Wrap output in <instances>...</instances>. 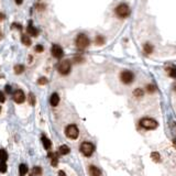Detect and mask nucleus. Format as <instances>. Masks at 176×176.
Wrapping results in <instances>:
<instances>
[{
    "label": "nucleus",
    "mask_w": 176,
    "mask_h": 176,
    "mask_svg": "<svg viewBox=\"0 0 176 176\" xmlns=\"http://www.w3.org/2000/svg\"><path fill=\"white\" fill-rule=\"evenodd\" d=\"M167 72L172 78H176V67H168Z\"/></svg>",
    "instance_id": "nucleus-18"
},
{
    "label": "nucleus",
    "mask_w": 176,
    "mask_h": 176,
    "mask_svg": "<svg viewBox=\"0 0 176 176\" xmlns=\"http://www.w3.org/2000/svg\"><path fill=\"white\" fill-rule=\"evenodd\" d=\"M104 42H105V38H102L101 35H98V36L96 38V43L98 44V45H101V44L104 43Z\"/></svg>",
    "instance_id": "nucleus-27"
},
{
    "label": "nucleus",
    "mask_w": 176,
    "mask_h": 176,
    "mask_svg": "<svg viewBox=\"0 0 176 176\" xmlns=\"http://www.w3.org/2000/svg\"><path fill=\"white\" fill-rule=\"evenodd\" d=\"M21 41H22V43L24 44V45H27V46L31 45V40H30V38H29L28 35H22Z\"/></svg>",
    "instance_id": "nucleus-17"
},
{
    "label": "nucleus",
    "mask_w": 176,
    "mask_h": 176,
    "mask_svg": "<svg viewBox=\"0 0 176 176\" xmlns=\"http://www.w3.org/2000/svg\"><path fill=\"white\" fill-rule=\"evenodd\" d=\"M28 33H29L30 35H32V36H36V35H38V30H36L35 28L33 27L32 23H30V24L28 25Z\"/></svg>",
    "instance_id": "nucleus-14"
},
{
    "label": "nucleus",
    "mask_w": 176,
    "mask_h": 176,
    "mask_svg": "<svg viewBox=\"0 0 176 176\" xmlns=\"http://www.w3.org/2000/svg\"><path fill=\"white\" fill-rule=\"evenodd\" d=\"M153 50H154V47L152 44H150V43L144 44V47H143V52H144V54H146V55L152 54V53H153Z\"/></svg>",
    "instance_id": "nucleus-12"
},
{
    "label": "nucleus",
    "mask_w": 176,
    "mask_h": 176,
    "mask_svg": "<svg viewBox=\"0 0 176 176\" xmlns=\"http://www.w3.org/2000/svg\"><path fill=\"white\" fill-rule=\"evenodd\" d=\"M6 172H7V164L6 162L0 161V173H6Z\"/></svg>",
    "instance_id": "nucleus-23"
},
{
    "label": "nucleus",
    "mask_w": 176,
    "mask_h": 176,
    "mask_svg": "<svg viewBox=\"0 0 176 176\" xmlns=\"http://www.w3.org/2000/svg\"><path fill=\"white\" fill-rule=\"evenodd\" d=\"M24 71V66L23 65H16L14 66V73L16 74H21Z\"/></svg>",
    "instance_id": "nucleus-19"
},
{
    "label": "nucleus",
    "mask_w": 176,
    "mask_h": 176,
    "mask_svg": "<svg viewBox=\"0 0 176 176\" xmlns=\"http://www.w3.org/2000/svg\"><path fill=\"white\" fill-rule=\"evenodd\" d=\"M175 90H176V86H175Z\"/></svg>",
    "instance_id": "nucleus-36"
},
{
    "label": "nucleus",
    "mask_w": 176,
    "mask_h": 176,
    "mask_svg": "<svg viewBox=\"0 0 176 176\" xmlns=\"http://www.w3.org/2000/svg\"><path fill=\"white\" fill-rule=\"evenodd\" d=\"M75 43H76V46L78 47L79 50H84V49H86L88 45H89L90 41H89V38H88V36L86 35V34L80 33V34H78V35H77Z\"/></svg>",
    "instance_id": "nucleus-2"
},
{
    "label": "nucleus",
    "mask_w": 176,
    "mask_h": 176,
    "mask_svg": "<svg viewBox=\"0 0 176 176\" xmlns=\"http://www.w3.org/2000/svg\"><path fill=\"white\" fill-rule=\"evenodd\" d=\"M151 157L154 160V161H156V162H160V160H161V157H160V154L157 153V152H152Z\"/></svg>",
    "instance_id": "nucleus-24"
},
{
    "label": "nucleus",
    "mask_w": 176,
    "mask_h": 176,
    "mask_svg": "<svg viewBox=\"0 0 176 176\" xmlns=\"http://www.w3.org/2000/svg\"><path fill=\"white\" fill-rule=\"evenodd\" d=\"M13 100L16 102V104H22V102L25 100V96H24V93L22 90H16L13 93Z\"/></svg>",
    "instance_id": "nucleus-9"
},
{
    "label": "nucleus",
    "mask_w": 176,
    "mask_h": 176,
    "mask_svg": "<svg viewBox=\"0 0 176 176\" xmlns=\"http://www.w3.org/2000/svg\"><path fill=\"white\" fill-rule=\"evenodd\" d=\"M71 67H72V64L68 60H64L62 61L60 64H58V73L62 75H67L71 72Z\"/></svg>",
    "instance_id": "nucleus-5"
},
{
    "label": "nucleus",
    "mask_w": 176,
    "mask_h": 176,
    "mask_svg": "<svg viewBox=\"0 0 176 176\" xmlns=\"http://www.w3.org/2000/svg\"><path fill=\"white\" fill-rule=\"evenodd\" d=\"M156 90V87L154 85H152V84H148V85H146V91L150 94L154 93V91Z\"/></svg>",
    "instance_id": "nucleus-22"
},
{
    "label": "nucleus",
    "mask_w": 176,
    "mask_h": 176,
    "mask_svg": "<svg viewBox=\"0 0 176 176\" xmlns=\"http://www.w3.org/2000/svg\"><path fill=\"white\" fill-rule=\"evenodd\" d=\"M22 1H23V0H16V5H21Z\"/></svg>",
    "instance_id": "nucleus-34"
},
{
    "label": "nucleus",
    "mask_w": 176,
    "mask_h": 176,
    "mask_svg": "<svg viewBox=\"0 0 176 176\" xmlns=\"http://www.w3.org/2000/svg\"><path fill=\"white\" fill-rule=\"evenodd\" d=\"M140 126L146 130H153L156 129L159 123H157V121L152 118H142L140 120Z\"/></svg>",
    "instance_id": "nucleus-3"
},
{
    "label": "nucleus",
    "mask_w": 176,
    "mask_h": 176,
    "mask_svg": "<svg viewBox=\"0 0 176 176\" xmlns=\"http://www.w3.org/2000/svg\"><path fill=\"white\" fill-rule=\"evenodd\" d=\"M58 176H66V174L64 173L63 170H60V172H58Z\"/></svg>",
    "instance_id": "nucleus-33"
},
{
    "label": "nucleus",
    "mask_w": 176,
    "mask_h": 176,
    "mask_svg": "<svg viewBox=\"0 0 176 176\" xmlns=\"http://www.w3.org/2000/svg\"><path fill=\"white\" fill-rule=\"evenodd\" d=\"M29 101H30V104L32 105V106L35 105V97H34L33 94H29Z\"/></svg>",
    "instance_id": "nucleus-26"
},
{
    "label": "nucleus",
    "mask_w": 176,
    "mask_h": 176,
    "mask_svg": "<svg viewBox=\"0 0 176 176\" xmlns=\"http://www.w3.org/2000/svg\"><path fill=\"white\" fill-rule=\"evenodd\" d=\"M5 101V95L2 94V91H0V102Z\"/></svg>",
    "instance_id": "nucleus-30"
},
{
    "label": "nucleus",
    "mask_w": 176,
    "mask_h": 176,
    "mask_svg": "<svg viewBox=\"0 0 176 176\" xmlns=\"http://www.w3.org/2000/svg\"><path fill=\"white\" fill-rule=\"evenodd\" d=\"M65 133H66V137L69 138V139H77L78 135H79V131H78V128H77L75 124H69L65 130Z\"/></svg>",
    "instance_id": "nucleus-4"
},
{
    "label": "nucleus",
    "mask_w": 176,
    "mask_h": 176,
    "mask_svg": "<svg viewBox=\"0 0 176 176\" xmlns=\"http://www.w3.org/2000/svg\"><path fill=\"white\" fill-rule=\"evenodd\" d=\"M0 111H1V108H0Z\"/></svg>",
    "instance_id": "nucleus-37"
},
{
    "label": "nucleus",
    "mask_w": 176,
    "mask_h": 176,
    "mask_svg": "<svg viewBox=\"0 0 176 176\" xmlns=\"http://www.w3.org/2000/svg\"><path fill=\"white\" fill-rule=\"evenodd\" d=\"M51 52H52V55L54 57L56 58H61L62 56L64 55V52H63V49L57 45V44H54L52 46V50H51Z\"/></svg>",
    "instance_id": "nucleus-8"
},
{
    "label": "nucleus",
    "mask_w": 176,
    "mask_h": 176,
    "mask_svg": "<svg viewBox=\"0 0 176 176\" xmlns=\"http://www.w3.org/2000/svg\"><path fill=\"white\" fill-rule=\"evenodd\" d=\"M49 156L52 157V165H53V166H56V165H57V161H58L57 156H56L55 154H53V153H50Z\"/></svg>",
    "instance_id": "nucleus-21"
},
{
    "label": "nucleus",
    "mask_w": 176,
    "mask_h": 176,
    "mask_svg": "<svg viewBox=\"0 0 176 176\" xmlns=\"http://www.w3.org/2000/svg\"><path fill=\"white\" fill-rule=\"evenodd\" d=\"M133 94H134L135 97H142L143 96V90L142 89H140V88H137V89H134Z\"/></svg>",
    "instance_id": "nucleus-25"
},
{
    "label": "nucleus",
    "mask_w": 176,
    "mask_h": 176,
    "mask_svg": "<svg viewBox=\"0 0 176 176\" xmlns=\"http://www.w3.org/2000/svg\"><path fill=\"white\" fill-rule=\"evenodd\" d=\"M38 82L40 84V85H45V84L47 82V78L46 77H41V78L38 80Z\"/></svg>",
    "instance_id": "nucleus-28"
},
{
    "label": "nucleus",
    "mask_w": 176,
    "mask_h": 176,
    "mask_svg": "<svg viewBox=\"0 0 176 176\" xmlns=\"http://www.w3.org/2000/svg\"><path fill=\"white\" fill-rule=\"evenodd\" d=\"M58 152L62 155H66V154H68L71 152V150H69V148L67 145H61L60 148H58Z\"/></svg>",
    "instance_id": "nucleus-15"
},
{
    "label": "nucleus",
    "mask_w": 176,
    "mask_h": 176,
    "mask_svg": "<svg viewBox=\"0 0 176 176\" xmlns=\"http://www.w3.org/2000/svg\"><path fill=\"white\" fill-rule=\"evenodd\" d=\"M35 51L36 52H42V51H43V46H42V45H36Z\"/></svg>",
    "instance_id": "nucleus-29"
},
{
    "label": "nucleus",
    "mask_w": 176,
    "mask_h": 176,
    "mask_svg": "<svg viewBox=\"0 0 176 176\" xmlns=\"http://www.w3.org/2000/svg\"><path fill=\"white\" fill-rule=\"evenodd\" d=\"M58 102H60V97H58V95L56 93L52 94V96L50 98V104L52 105L53 107H55V106L58 105Z\"/></svg>",
    "instance_id": "nucleus-10"
},
{
    "label": "nucleus",
    "mask_w": 176,
    "mask_h": 176,
    "mask_svg": "<svg viewBox=\"0 0 176 176\" xmlns=\"http://www.w3.org/2000/svg\"><path fill=\"white\" fill-rule=\"evenodd\" d=\"M6 91H7L8 94L11 93V86H10V85H7V86H6Z\"/></svg>",
    "instance_id": "nucleus-32"
},
{
    "label": "nucleus",
    "mask_w": 176,
    "mask_h": 176,
    "mask_svg": "<svg viewBox=\"0 0 176 176\" xmlns=\"http://www.w3.org/2000/svg\"><path fill=\"white\" fill-rule=\"evenodd\" d=\"M94 150H95V148H94L93 143L90 142H84L82 143V145H80V152H82L85 156H90L91 154H93Z\"/></svg>",
    "instance_id": "nucleus-7"
},
{
    "label": "nucleus",
    "mask_w": 176,
    "mask_h": 176,
    "mask_svg": "<svg viewBox=\"0 0 176 176\" xmlns=\"http://www.w3.org/2000/svg\"><path fill=\"white\" fill-rule=\"evenodd\" d=\"M8 160V153L5 150H0V161L1 162H6Z\"/></svg>",
    "instance_id": "nucleus-16"
},
{
    "label": "nucleus",
    "mask_w": 176,
    "mask_h": 176,
    "mask_svg": "<svg viewBox=\"0 0 176 176\" xmlns=\"http://www.w3.org/2000/svg\"><path fill=\"white\" fill-rule=\"evenodd\" d=\"M19 172L21 175H24V174L28 173V167H27V165L25 164H20L19 166Z\"/></svg>",
    "instance_id": "nucleus-20"
},
{
    "label": "nucleus",
    "mask_w": 176,
    "mask_h": 176,
    "mask_svg": "<svg viewBox=\"0 0 176 176\" xmlns=\"http://www.w3.org/2000/svg\"><path fill=\"white\" fill-rule=\"evenodd\" d=\"M173 142H174V145H175V146H176V140H174V141H173Z\"/></svg>",
    "instance_id": "nucleus-35"
},
{
    "label": "nucleus",
    "mask_w": 176,
    "mask_h": 176,
    "mask_svg": "<svg viewBox=\"0 0 176 176\" xmlns=\"http://www.w3.org/2000/svg\"><path fill=\"white\" fill-rule=\"evenodd\" d=\"M120 79L123 84L129 85V84H131V82H133V79H134V74H133L131 71H123L120 74Z\"/></svg>",
    "instance_id": "nucleus-6"
},
{
    "label": "nucleus",
    "mask_w": 176,
    "mask_h": 176,
    "mask_svg": "<svg viewBox=\"0 0 176 176\" xmlns=\"http://www.w3.org/2000/svg\"><path fill=\"white\" fill-rule=\"evenodd\" d=\"M34 173L40 175V174H41V168H40V167H34Z\"/></svg>",
    "instance_id": "nucleus-31"
},
{
    "label": "nucleus",
    "mask_w": 176,
    "mask_h": 176,
    "mask_svg": "<svg viewBox=\"0 0 176 176\" xmlns=\"http://www.w3.org/2000/svg\"><path fill=\"white\" fill-rule=\"evenodd\" d=\"M89 174H90V176H101V170L96 166L91 165L89 167Z\"/></svg>",
    "instance_id": "nucleus-11"
},
{
    "label": "nucleus",
    "mask_w": 176,
    "mask_h": 176,
    "mask_svg": "<svg viewBox=\"0 0 176 176\" xmlns=\"http://www.w3.org/2000/svg\"><path fill=\"white\" fill-rule=\"evenodd\" d=\"M115 12L117 14V16H119L120 19H126L131 14V8H130V6L128 3L121 2L116 7Z\"/></svg>",
    "instance_id": "nucleus-1"
},
{
    "label": "nucleus",
    "mask_w": 176,
    "mask_h": 176,
    "mask_svg": "<svg viewBox=\"0 0 176 176\" xmlns=\"http://www.w3.org/2000/svg\"><path fill=\"white\" fill-rule=\"evenodd\" d=\"M42 143H43L44 148H46V150L51 148V146H52V142H51V140L47 139L46 137H42Z\"/></svg>",
    "instance_id": "nucleus-13"
}]
</instances>
